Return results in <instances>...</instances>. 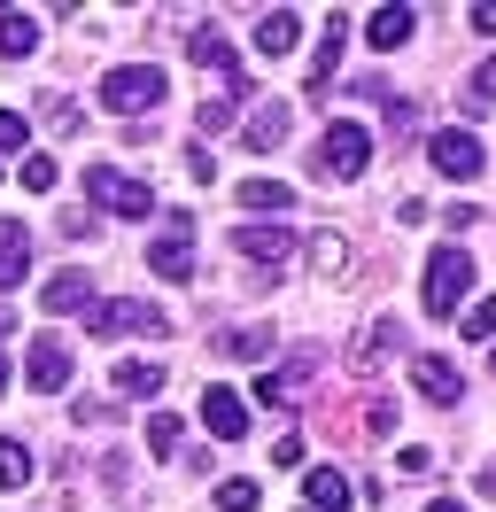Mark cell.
Masks as SVG:
<instances>
[{
	"mask_svg": "<svg viewBox=\"0 0 496 512\" xmlns=\"http://www.w3.org/2000/svg\"><path fill=\"white\" fill-rule=\"evenodd\" d=\"M465 101H473V109H496V55H481V63H473V86H465Z\"/></svg>",
	"mask_w": 496,
	"mask_h": 512,
	"instance_id": "33",
	"label": "cell"
},
{
	"mask_svg": "<svg viewBox=\"0 0 496 512\" xmlns=\"http://www.w3.org/2000/svg\"><path fill=\"white\" fill-rule=\"evenodd\" d=\"M70 365H78V357H70V342L39 334V342H31V357H24V381L39 388V396H62V388H70Z\"/></svg>",
	"mask_w": 496,
	"mask_h": 512,
	"instance_id": "7",
	"label": "cell"
},
{
	"mask_svg": "<svg viewBox=\"0 0 496 512\" xmlns=\"http://www.w3.org/2000/svg\"><path fill=\"white\" fill-rule=\"evenodd\" d=\"M318 163H326V179H365V163H372V132L357 125V117L326 125V132H318Z\"/></svg>",
	"mask_w": 496,
	"mask_h": 512,
	"instance_id": "4",
	"label": "cell"
},
{
	"mask_svg": "<svg viewBox=\"0 0 496 512\" xmlns=\"http://www.w3.org/2000/svg\"><path fill=\"white\" fill-rule=\"evenodd\" d=\"M256 505H264V489H256V481H248V474L217 481V512H256Z\"/></svg>",
	"mask_w": 496,
	"mask_h": 512,
	"instance_id": "29",
	"label": "cell"
},
{
	"mask_svg": "<svg viewBox=\"0 0 496 512\" xmlns=\"http://www.w3.org/2000/svg\"><path fill=\"white\" fill-rule=\"evenodd\" d=\"M310 381H318V357H295V365H279V373H256V404H295Z\"/></svg>",
	"mask_w": 496,
	"mask_h": 512,
	"instance_id": "14",
	"label": "cell"
},
{
	"mask_svg": "<svg viewBox=\"0 0 496 512\" xmlns=\"http://www.w3.org/2000/svg\"><path fill=\"white\" fill-rule=\"evenodd\" d=\"M39 311H47V319H62V311H93V280H86V272H70V264H62L55 280L39 288Z\"/></svg>",
	"mask_w": 496,
	"mask_h": 512,
	"instance_id": "15",
	"label": "cell"
},
{
	"mask_svg": "<svg viewBox=\"0 0 496 512\" xmlns=\"http://www.w3.org/2000/svg\"><path fill=\"white\" fill-rule=\"evenodd\" d=\"M241 86H225V94H217V101H202V132H225V125H241Z\"/></svg>",
	"mask_w": 496,
	"mask_h": 512,
	"instance_id": "28",
	"label": "cell"
},
{
	"mask_svg": "<svg viewBox=\"0 0 496 512\" xmlns=\"http://www.w3.org/2000/svg\"><path fill=\"white\" fill-rule=\"evenodd\" d=\"M186 55H194L202 70H217V78H233V86H241V55H233V39L217 32V24H194V39H186Z\"/></svg>",
	"mask_w": 496,
	"mask_h": 512,
	"instance_id": "12",
	"label": "cell"
},
{
	"mask_svg": "<svg viewBox=\"0 0 496 512\" xmlns=\"http://www.w3.org/2000/svg\"><path fill=\"white\" fill-rule=\"evenodd\" d=\"M101 101H109L117 117H148L155 101H163V70L155 63H117L109 78H101Z\"/></svg>",
	"mask_w": 496,
	"mask_h": 512,
	"instance_id": "3",
	"label": "cell"
},
{
	"mask_svg": "<svg viewBox=\"0 0 496 512\" xmlns=\"http://www.w3.org/2000/svg\"><path fill=\"white\" fill-rule=\"evenodd\" d=\"M458 319H465V334H473V342H496V295H481V303H465Z\"/></svg>",
	"mask_w": 496,
	"mask_h": 512,
	"instance_id": "32",
	"label": "cell"
},
{
	"mask_svg": "<svg viewBox=\"0 0 496 512\" xmlns=\"http://www.w3.org/2000/svg\"><path fill=\"white\" fill-rule=\"evenodd\" d=\"M0 179H8V163H0Z\"/></svg>",
	"mask_w": 496,
	"mask_h": 512,
	"instance_id": "42",
	"label": "cell"
},
{
	"mask_svg": "<svg viewBox=\"0 0 496 512\" xmlns=\"http://www.w3.org/2000/svg\"><path fill=\"white\" fill-rule=\"evenodd\" d=\"M24 481H31V450L16 435H0V489H24Z\"/></svg>",
	"mask_w": 496,
	"mask_h": 512,
	"instance_id": "27",
	"label": "cell"
},
{
	"mask_svg": "<svg viewBox=\"0 0 496 512\" xmlns=\"http://www.w3.org/2000/svg\"><path fill=\"white\" fill-rule=\"evenodd\" d=\"M396 342H403L396 319H372L365 334H357V350H349V357H357V365H380V357H396Z\"/></svg>",
	"mask_w": 496,
	"mask_h": 512,
	"instance_id": "24",
	"label": "cell"
},
{
	"mask_svg": "<svg viewBox=\"0 0 496 512\" xmlns=\"http://www.w3.org/2000/svg\"><path fill=\"white\" fill-rule=\"evenodd\" d=\"M186 179H194V187H210V179H217V163L202 156V148H186Z\"/></svg>",
	"mask_w": 496,
	"mask_h": 512,
	"instance_id": "36",
	"label": "cell"
},
{
	"mask_svg": "<svg viewBox=\"0 0 496 512\" xmlns=\"http://www.w3.org/2000/svg\"><path fill=\"white\" fill-rule=\"evenodd\" d=\"M357 505V489L334 474V466H310L303 474V512H349Z\"/></svg>",
	"mask_w": 496,
	"mask_h": 512,
	"instance_id": "16",
	"label": "cell"
},
{
	"mask_svg": "<svg viewBox=\"0 0 496 512\" xmlns=\"http://www.w3.org/2000/svg\"><path fill=\"white\" fill-rule=\"evenodd\" d=\"M489 373H496V350H489Z\"/></svg>",
	"mask_w": 496,
	"mask_h": 512,
	"instance_id": "41",
	"label": "cell"
},
{
	"mask_svg": "<svg viewBox=\"0 0 496 512\" xmlns=\"http://www.w3.org/2000/svg\"><path fill=\"white\" fill-rule=\"evenodd\" d=\"M233 249L256 264V280H272V264L295 249V233H287V225H241V233H233Z\"/></svg>",
	"mask_w": 496,
	"mask_h": 512,
	"instance_id": "10",
	"label": "cell"
},
{
	"mask_svg": "<svg viewBox=\"0 0 496 512\" xmlns=\"http://www.w3.org/2000/svg\"><path fill=\"white\" fill-rule=\"evenodd\" d=\"M86 202H93V218H124V225L155 218V187L117 171V163H86Z\"/></svg>",
	"mask_w": 496,
	"mask_h": 512,
	"instance_id": "1",
	"label": "cell"
},
{
	"mask_svg": "<svg viewBox=\"0 0 496 512\" xmlns=\"http://www.w3.org/2000/svg\"><path fill=\"white\" fill-rule=\"evenodd\" d=\"M163 388V365L155 357H124L117 365V396H155Z\"/></svg>",
	"mask_w": 496,
	"mask_h": 512,
	"instance_id": "25",
	"label": "cell"
},
{
	"mask_svg": "<svg viewBox=\"0 0 496 512\" xmlns=\"http://www.w3.org/2000/svg\"><path fill=\"white\" fill-rule=\"evenodd\" d=\"M287 125H295V109H287V101H272V94H256V109L241 117V140L256 148V156H272L279 140H287Z\"/></svg>",
	"mask_w": 496,
	"mask_h": 512,
	"instance_id": "9",
	"label": "cell"
},
{
	"mask_svg": "<svg viewBox=\"0 0 496 512\" xmlns=\"http://www.w3.org/2000/svg\"><path fill=\"white\" fill-rule=\"evenodd\" d=\"M287 202H295V187H287V179H241V210H248V218H256V210H264V218H279Z\"/></svg>",
	"mask_w": 496,
	"mask_h": 512,
	"instance_id": "22",
	"label": "cell"
},
{
	"mask_svg": "<svg viewBox=\"0 0 496 512\" xmlns=\"http://www.w3.org/2000/svg\"><path fill=\"white\" fill-rule=\"evenodd\" d=\"M217 357H233V365H264V357H272V326H225V334H217Z\"/></svg>",
	"mask_w": 496,
	"mask_h": 512,
	"instance_id": "20",
	"label": "cell"
},
{
	"mask_svg": "<svg viewBox=\"0 0 496 512\" xmlns=\"http://www.w3.org/2000/svg\"><path fill=\"white\" fill-rule=\"evenodd\" d=\"M31 272V225H0V288H16Z\"/></svg>",
	"mask_w": 496,
	"mask_h": 512,
	"instance_id": "21",
	"label": "cell"
},
{
	"mask_svg": "<svg viewBox=\"0 0 496 512\" xmlns=\"http://www.w3.org/2000/svg\"><path fill=\"white\" fill-rule=\"evenodd\" d=\"M93 334H171V319H163V311H155V303H101V295H93Z\"/></svg>",
	"mask_w": 496,
	"mask_h": 512,
	"instance_id": "6",
	"label": "cell"
},
{
	"mask_svg": "<svg viewBox=\"0 0 496 512\" xmlns=\"http://www.w3.org/2000/svg\"><path fill=\"white\" fill-rule=\"evenodd\" d=\"M341 32H349V16H326V39H318V55H310V94H318V86H334V63H341Z\"/></svg>",
	"mask_w": 496,
	"mask_h": 512,
	"instance_id": "23",
	"label": "cell"
},
{
	"mask_svg": "<svg viewBox=\"0 0 496 512\" xmlns=\"http://www.w3.org/2000/svg\"><path fill=\"white\" fill-rule=\"evenodd\" d=\"M0 396H8V357H0Z\"/></svg>",
	"mask_w": 496,
	"mask_h": 512,
	"instance_id": "40",
	"label": "cell"
},
{
	"mask_svg": "<svg viewBox=\"0 0 496 512\" xmlns=\"http://www.w3.org/2000/svg\"><path fill=\"white\" fill-rule=\"evenodd\" d=\"M411 32H419V8H411V0H388V8H372V16H365V47H372V55H396Z\"/></svg>",
	"mask_w": 496,
	"mask_h": 512,
	"instance_id": "8",
	"label": "cell"
},
{
	"mask_svg": "<svg viewBox=\"0 0 496 512\" xmlns=\"http://www.w3.org/2000/svg\"><path fill=\"white\" fill-rule=\"evenodd\" d=\"M16 179H24L31 194H55V187H62V171H55V156H24V163H16Z\"/></svg>",
	"mask_w": 496,
	"mask_h": 512,
	"instance_id": "30",
	"label": "cell"
},
{
	"mask_svg": "<svg viewBox=\"0 0 496 512\" xmlns=\"http://www.w3.org/2000/svg\"><path fill=\"white\" fill-rule=\"evenodd\" d=\"M473 32H496V0H473Z\"/></svg>",
	"mask_w": 496,
	"mask_h": 512,
	"instance_id": "37",
	"label": "cell"
},
{
	"mask_svg": "<svg viewBox=\"0 0 496 512\" xmlns=\"http://www.w3.org/2000/svg\"><path fill=\"white\" fill-rule=\"evenodd\" d=\"M39 55V24L24 8H0V63H31Z\"/></svg>",
	"mask_w": 496,
	"mask_h": 512,
	"instance_id": "18",
	"label": "cell"
},
{
	"mask_svg": "<svg viewBox=\"0 0 496 512\" xmlns=\"http://www.w3.org/2000/svg\"><path fill=\"white\" fill-rule=\"evenodd\" d=\"M295 39H303V16H295V8H264V24H256V55H295Z\"/></svg>",
	"mask_w": 496,
	"mask_h": 512,
	"instance_id": "19",
	"label": "cell"
},
{
	"mask_svg": "<svg viewBox=\"0 0 496 512\" xmlns=\"http://www.w3.org/2000/svg\"><path fill=\"white\" fill-rule=\"evenodd\" d=\"M310 264H318V272H334V264H341V241H334V233H318V241H310Z\"/></svg>",
	"mask_w": 496,
	"mask_h": 512,
	"instance_id": "35",
	"label": "cell"
},
{
	"mask_svg": "<svg viewBox=\"0 0 496 512\" xmlns=\"http://www.w3.org/2000/svg\"><path fill=\"white\" fill-rule=\"evenodd\" d=\"M8 334H16V311H0V342H8Z\"/></svg>",
	"mask_w": 496,
	"mask_h": 512,
	"instance_id": "39",
	"label": "cell"
},
{
	"mask_svg": "<svg viewBox=\"0 0 496 512\" xmlns=\"http://www.w3.org/2000/svg\"><path fill=\"white\" fill-rule=\"evenodd\" d=\"M465 295H473V256H465L458 241H442V249L427 256V311L434 319H458Z\"/></svg>",
	"mask_w": 496,
	"mask_h": 512,
	"instance_id": "2",
	"label": "cell"
},
{
	"mask_svg": "<svg viewBox=\"0 0 496 512\" xmlns=\"http://www.w3.org/2000/svg\"><path fill=\"white\" fill-rule=\"evenodd\" d=\"M411 381H419L427 404H458V396H465V373L450 365V357H411Z\"/></svg>",
	"mask_w": 496,
	"mask_h": 512,
	"instance_id": "13",
	"label": "cell"
},
{
	"mask_svg": "<svg viewBox=\"0 0 496 512\" xmlns=\"http://www.w3.org/2000/svg\"><path fill=\"white\" fill-rule=\"evenodd\" d=\"M148 272H155V280H194V233H163V241H148Z\"/></svg>",
	"mask_w": 496,
	"mask_h": 512,
	"instance_id": "17",
	"label": "cell"
},
{
	"mask_svg": "<svg viewBox=\"0 0 496 512\" xmlns=\"http://www.w3.org/2000/svg\"><path fill=\"white\" fill-rule=\"evenodd\" d=\"M427 512H465V505H458V497H434V505H427Z\"/></svg>",
	"mask_w": 496,
	"mask_h": 512,
	"instance_id": "38",
	"label": "cell"
},
{
	"mask_svg": "<svg viewBox=\"0 0 496 512\" xmlns=\"http://www.w3.org/2000/svg\"><path fill=\"white\" fill-rule=\"evenodd\" d=\"M427 163L442 171V179H450V187H473V179H481V163H489V156H481V140H473L465 125H442V132L427 140Z\"/></svg>",
	"mask_w": 496,
	"mask_h": 512,
	"instance_id": "5",
	"label": "cell"
},
{
	"mask_svg": "<svg viewBox=\"0 0 496 512\" xmlns=\"http://www.w3.org/2000/svg\"><path fill=\"white\" fill-rule=\"evenodd\" d=\"M179 443H186V419L179 412H148V450H155V458H171Z\"/></svg>",
	"mask_w": 496,
	"mask_h": 512,
	"instance_id": "26",
	"label": "cell"
},
{
	"mask_svg": "<svg viewBox=\"0 0 496 512\" xmlns=\"http://www.w3.org/2000/svg\"><path fill=\"white\" fill-rule=\"evenodd\" d=\"M202 427H210L217 443H241L248 435V404L233 396V388H202Z\"/></svg>",
	"mask_w": 496,
	"mask_h": 512,
	"instance_id": "11",
	"label": "cell"
},
{
	"mask_svg": "<svg viewBox=\"0 0 496 512\" xmlns=\"http://www.w3.org/2000/svg\"><path fill=\"white\" fill-rule=\"evenodd\" d=\"M31 148V117L24 109H0V156H24Z\"/></svg>",
	"mask_w": 496,
	"mask_h": 512,
	"instance_id": "31",
	"label": "cell"
},
{
	"mask_svg": "<svg viewBox=\"0 0 496 512\" xmlns=\"http://www.w3.org/2000/svg\"><path fill=\"white\" fill-rule=\"evenodd\" d=\"M365 435H380V443L396 435V404H388V396H380V404H365Z\"/></svg>",
	"mask_w": 496,
	"mask_h": 512,
	"instance_id": "34",
	"label": "cell"
}]
</instances>
